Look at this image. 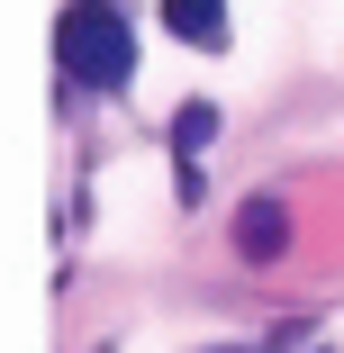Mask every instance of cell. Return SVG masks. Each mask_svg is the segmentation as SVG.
<instances>
[{
	"mask_svg": "<svg viewBox=\"0 0 344 353\" xmlns=\"http://www.w3.org/2000/svg\"><path fill=\"white\" fill-rule=\"evenodd\" d=\"M54 54H63V73H73L82 91H118V82L136 73L127 19L109 10V0H73V10L54 19Z\"/></svg>",
	"mask_w": 344,
	"mask_h": 353,
	"instance_id": "1",
	"label": "cell"
},
{
	"mask_svg": "<svg viewBox=\"0 0 344 353\" xmlns=\"http://www.w3.org/2000/svg\"><path fill=\"white\" fill-rule=\"evenodd\" d=\"M163 28L190 37V46H218L227 37V0H163Z\"/></svg>",
	"mask_w": 344,
	"mask_h": 353,
	"instance_id": "2",
	"label": "cell"
},
{
	"mask_svg": "<svg viewBox=\"0 0 344 353\" xmlns=\"http://www.w3.org/2000/svg\"><path fill=\"white\" fill-rule=\"evenodd\" d=\"M236 236H245V254H254V263H272V254H281V245H290V218H281V199H254Z\"/></svg>",
	"mask_w": 344,
	"mask_h": 353,
	"instance_id": "3",
	"label": "cell"
},
{
	"mask_svg": "<svg viewBox=\"0 0 344 353\" xmlns=\"http://www.w3.org/2000/svg\"><path fill=\"white\" fill-rule=\"evenodd\" d=\"M172 136H181V163H190V154H199V145L218 136V109H209V100H190V109L172 118Z\"/></svg>",
	"mask_w": 344,
	"mask_h": 353,
	"instance_id": "4",
	"label": "cell"
},
{
	"mask_svg": "<svg viewBox=\"0 0 344 353\" xmlns=\"http://www.w3.org/2000/svg\"><path fill=\"white\" fill-rule=\"evenodd\" d=\"M218 353H227V344H218Z\"/></svg>",
	"mask_w": 344,
	"mask_h": 353,
	"instance_id": "5",
	"label": "cell"
}]
</instances>
